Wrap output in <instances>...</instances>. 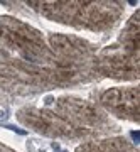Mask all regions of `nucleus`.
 Returning a JSON list of instances; mask_svg holds the SVG:
<instances>
[{
    "label": "nucleus",
    "instance_id": "f257e3e1",
    "mask_svg": "<svg viewBox=\"0 0 140 152\" xmlns=\"http://www.w3.org/2000/svg\"><path fill=\"white\" fill-rule=\"evenodd\" d=\"M15 118L39 135L61 140L86 142L120 130L118 124L96 103L73 95L47 98L42 105H26L17 110Z\"/></svg>",
    "mask_w": 140,
    "mask_h": 152
},
{
    "label": "nucleus",
    "instance_id": "f03ea898",
    "mask_svg": "<svg viewBox=\"0 0 140 152\" xmlns=\"http://www.w3.org/2000/svg\"><path fill=\"white\" fill-rule=\"evenodd\" d=\"M93 80H98L93 66L34 64L0 46V102L32 98L54 88L78 86Z\"/></svg>",
    "mask_w": 140,
    "mask_h": 152
},
{
    "label": "nucleus",
    "instance_id": "7ed1b4c3",
    "mask_svg": "<svg viewBox=\"0 0 140 152\" xmlns=\"http://www.w3.org/2000/svg\"><path fill=\"white\" fill-rule=\"evenodd\" d=\"M44 19L79 31L108 32L122 20L123 2H22Z\"/></svg>",
    "mask_w": 140,
    "mask_h": 152
},
{
    "label": "nucleus",
    "instance_id": "20e7f679",
    "mask_svg": "<svg viewBox=\"0 0 140 152\" xmlns=\"http://www.w3.org/2000/svg\"><path fill=\"white\" fill-rule=\"evenodd\" d=\"M93 71L96 78L122 81L139 80V10L127 20L115 42L96 51Z\"/></svg>",
    "mask_w": 140,
    "mask_h": 152
},
{
    "label": "nucleus",
    "instance_id": "39448f33",
    "mask_svg": "<svg viewBox=\"0 0 140 152\" xmlns=\"http://www.w3.org/2000/svg\"><path fill=\"white\" fill-rule=\"evenodd\" d=\"M98 107L117 118L139 124V86H117L103 91L98 98Z\"/></svg>",
    "mask_w": 140,
    "mask_h": 152
},
{
    "label": "nucleus",
    "instance_id": "423d86ee",
    "mask_svg": "<svg viewBox=\"0 0 140 152\" xmlns=\"http://www.w3.org/2000/svg\"><path fill=\"white\" fill-rule=\"evenodd\" d=\"M74 152H139L137 147L123 135H110L83 142Z\"/></svg>",
    "mask_w": 140,
    "mask_h": 152
},
{
    "label": "nucleus",
    "instance_id": "0eeeda50",
    "mask_svg": "<svg viewBox=\"0 0 140 152\" xmlns=\"http://www.w3.org/2000/svg\"><path fill=\"white\" fill-rule=\"evenodd\" d=\"M0 46L10 51V37H9V32H7L5 19L4 17H0Z\"/></svg>",
    "mask_w": 140,
    "mask_h": 152
},
{
    "label": "nucleus",
    "instance_id": "6e6552de",
    "mask_svg": "<svg viewBox=\"0 0 140 152\" xmlns=\"http://www.w3.org/2000/svg\"><path fill=\"white\" fill-rule=\"evenodd\" d=\"M0 152H17V151H14V149H10L9 145H5V144L0 142Z\"/></svg>",
    "mask_w": 140,
    "mask_h": 152
}]
</instances>
